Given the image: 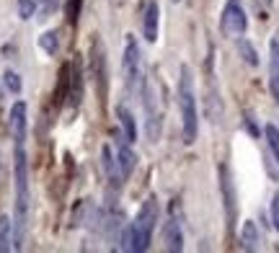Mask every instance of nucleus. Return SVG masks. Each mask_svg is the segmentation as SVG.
Listing matches in <instances>:
<instances>
[{"instance_id": "obj_1", "label": "nucleus", "mask_w": 279, "mask_h": 253, "mask_svg": "<svg viewBox=\"0 0 279 253\" xmlns=\"http://www.w3.org/2000/svg\"><path fill=\"white\" fill-rule=\"evenodd\" d=\"M13 179H16V207H13V248L23 245L29 225V158L23 145H16L13 153Z\"/></svg>"}, {"instance_id": "obj_20", "label": "nucleus", "mask_w": 279, "mask_h": 253, "mask_svg": "<svg viewBox=\"0 0 279 253\" xmlns=\"http://www.w3.org/2000/svg\"><path fill=\"white\" fill-rule=\"evenodd\" d=\"M238 52L243 55V60H246V65H251V67H259V55H256V49L251 47V41H241V44H238Z\"/></svg>"}, {"instance_id": "obj_10", "label": "nucleus", "mask_w": 279, "mask_h": 253, "mask_svg": "<svg viewBox=\"0 0 279 253\" xmlns=\"http://www.w3.org/2000/svg\"><path fill=\"white\" fill-rule=\"evenodd\" d=\"M11 135L16 145L26 142V104L23 101H16L11 106Z\"/></svg>"}, {"instance_id": "obj_21", "label": "nucleus", "mask_w": 279, "mask_h": 253, "mask_svg": "<svg viewBox=\"0 0 279 253\" xmlns=\"http://www.w3.org/2000/svg\"><path fill=\"white\" fill-rule=\"evenodd\" d=\"M39 8V0H18V18L21 21H29Z\"/></svg>"}, {"instance_id": "obj_11", "label": "nucleus", "mask_w": 279, "mask_h": 253, "mask_svg": "<svg viewBox=\"0 0 279 253\" xmlns=\"http://www.w3.org/2000/svg\"><path fill=\"white\" fill-rule=\"evenodd\" d=\"M93 60V75H96V86H98V91H101V98L106 96V52H104V44L96 39L93 41V55H91Z\"/></svg>"}, {"instance_id": "obj_26", "label": "nucleus", "mask_w": 279, "mask_h": 253, "mask_svg": "<svg viewBox=\"0 0 279 253\" xmlns=\"http://www.w3.org/2000/svg\"><path fill=\"white\" fill-rule=\"evenodd\" d=\"M246 130H248L251 135H259V130H256V124H253V119H251V116H246Z\"/></svg>"}, {"instance_id": "obj_9", "label": "nucleus", "mask_w": 279, "mask_h": 253, "mask_svg": "<svg viewBox=\"0 0 279 253\" xmlns=\"http://www.w3.org/2000/svg\"><path fill=\"white\" fill-rule=\"evenodd\" d=\"M158 23H161V8L155 0L145 3V13H142V36L150 41H158Z\"/></svg>"}, {"instance_id": "obj_4", "label": "nucleus", "mask_w": 279, "mask_h": 253, "mask_svg": "<svg viewBox=\"0 0 279 253\" xmlns=\"http://www.w3.org/2000/svg\"><path fill=\"white\" fill-rule=\"evenodd\" d=\"M122 75H124V88L130 96H140L142 86H145V78H142V55L135 36H127V44H124V57H122Z\"/></svg>"}, {"instance_id": "obj_5", "label": "nucleus", "mask_w": 279, "mask_h": 253, "mask_svg": "<svg viewBox=\"0 0 279 253\" xmlns=\"http://www.w3.org/2000/svg\"><path fill=\"white\" fill-rule=\"evenodd\" d=\"M142 109H145V132L150 142H158L161 137V127H163V111H161V98L155 93V86L150 80H145L142 86Z\"/></svg>"}, {"instance_id": "obj_12", "label": "nucleus", "mask_w": 279, "mask_h": 253, "mask_svg": "<svg viewBox=\"0 0 279 253\" xmlns=\"http://www.w3.org/2000/svg\"><path fill=\"white\" fill-rule=\"evenodd\" d=\"M269 91L279 104V39H271L269 44Z\"/></svg>"}, {"instance_id": "obj_13", "label": "nucleus", "mask_w": 279, "mask_h": 253, "mask_svg": "<svg viewBox=\"0 0 279 253\" xmlns=\"http://www.w3.org/2000/svg\"><path fill=\"white\" fill-rule=\"evenodd\" d=\"M163 240H166V250H171V253L184 250V233H181V222L179 220L171 217L163 225Z\"/></svg>"}, {"instance_id": "obj_16", "label": "nucleus", "mask_w": 279, "mask_h": 253, "mask_svg": "<svg viewBox=\"0 0 279 253\" xmlns=\"http://www.w3.org/2000/svg\"><path fill=\"white\" fill-rule=\"evenodd\" d=\"M241 245L243 250H256L259 248V230H256V222H243V230H241Z\"/></svg>"}, {"instance_id": "obj_23", "label": "nucleus", "mask_w": 279, "mask_h": 253, "mask_svg": "<svg viewBox=\"0 0 279 253\" xmlns=\"http://www.w3.org/2000/svg\"><path fill=\"white\" fill-rule=\"evenodd\" d=\"M81 3L83 0H67V21L70 23H78V18H81Z\"/></svg>"}, {"instance_id": "obj_22", "label": "nucleus", "mask_w": 279, "mask_h": 253, "mask_svg": "<svg viewBox=\"0 0 279 253\" xmlns=\"http://www.w3.org/2000/svg\"><path fill=\"white\" fill-rule=\"evenodd\" d=\"M3 83H6V88H8L11 93H21V88H23L21 75H18V72H13V70H6V75H3Z\"/></svg>"}, {"instance_id": "obj_15", "label": "nucleus", "mask_w": 279, "mask_h": 253, "mask_svg": "<svg viewBox=\"0 0 279 253\" xmlns=\"http://www.w3.org/2000/svg\"><path fill=\"white\" fill-rule=\"evenodd\" d=\"M13 248V220L0 215V253H8Z\"/></svg>"}, {"instance_id": "obj_3", "label": "nucleus", "mask_w": 279, "mask_h": 253, "mask_svg": "<svg viewBox=\"0 0 279 253\" xmlns=\"http://www.w3.org/2000/svg\"><path fill=\"white\" fill-rule=\"evenodd\" d=\"M179 111H181V135L186 145H194L199 135V109H196V91H194V75L189 65H181L179 72Z\"/></svg>"}, {"instance_id": "obj_19", "label": "nucleus", "mask_w": 279, "mask_h": 253, "mask_svg": "<svg viewBox=\"0 0 279 253\" xmlns=\"http://www.w3.org/2000/svg\"><path fill=\"white\" fill-rule=\"evenodd\" d=\"M39 47H42L49 57H55L57 49H60V36H57V31H47V34L39 36Z\"/></svg>"}, {"instance_id": "obj_8", "label": "nucleus", "mask_w": 279, "mask_h": 253, "mask_svg": "<svg viewBox=\"0 0 279 253\" xmlns=\"http://www.w3.org/2000/svg\"><path fill=\"white\" fill-rule=\"evenodd\" d=\"M220 194H222L227 230L235 233V222H238V194H235V184H233V176L227 171V165H220Z\"/></svg>"}, {"instance_id": "obj_25", "label": "nucleus", "mask_w": 279, "mask_h": 253, "mask_svg": "<svg viewBox=\"0 0 279 253\" xmlns=\"http://www.w3.org/2000/svg\"><path fill=\"white\" fill-rule=\"evenodd\" d=\"M39 3H44L42 6V16H39V18H49V13L57 8V0H39Z\"/></svg>"}, {"instance_id": "obj_6", "label": "nucleus", "mask_w": 279, "mask_h": 253, "mask_svg": "<svg viewBox=\"0 0 279 253\" xmlns=\"http://www.w3.org/2000/svg\"><path fill=\"white\" fill-rule=\"evenodd\" d=\"M248 29V16L243 11V6L238 0H227L225 8H222V16H220V31L230 39H241Z\"/></svg>"}, {"instance_id": "obj_24", "label": "nucleus", "mask_w": 279, "mask_h": 253, "mask_svg": "<svg viewBox=\"0 0 279 253\" xmlns=\"http://www.w3.org/2000/svg\"><path fill=\"white\" fill-rule=\"evenodd\" d=\"M271 225H274V230L279 233V191H276L274 199H271Z\"/></svg>"}, {"instance_id": "obj_7", "label": "nucleus", "mask_w": 279, "mask_h": 253, "mask_svg": "<svg viewBox=\"0 0 279 253\" xmlns=\"http://www.w3.org/2000/svg\"><path fill=\"white\" fill-rule=\"evenodd\" d=\"M114 147H116V155H114V173H111V179H114V184H122V181H127L132 176L135 165H137V155L132 150V142L127 137H122V135L116 137Z\"/></svg>"}, {"instance_id": "obj_17", "label": "nucleus", "mask_w": 279, "mask_h": 253, "mask_svg": "<svg viewBox=\"0 0 279 253\" xmlns=\"http://www.w3.org/2000/svg\"><path fill=\"white\" fill-rule=\"evenodd\" d=\"M72 78H70V98L72 104H81L83 101V80H81V65L72 62Z\"/></svg>"}, {"instance_id": "obj_2", "label": "nucleus", "mask_w": 279, "mask_h": 253, "mask_svg": "<svg viewBox=\"0 0 279 253\" xmlns=\"http://www.w3.org/2000/svg\"><path fill=\"white\" fill-rule=\"evenodd\" d=\"M158 220H161V204H158L155 196H150V199H145V204L140 207L135 222L122 233V250H135V253L147 250Z\"/></svg>"}, {"instance_id": "obj_18", "label": "nucleus", "mask_w": 279, "mask_h": 253, "mask_svg": "<svg viewBox=\"0 0 279 253\" xmlns=\"http://www.w3.org/2000/svg\"><path fill=\"white\" fill-rule=\"evenodd\" d=\"M264 137H266V147H269L274 163L279 165V130H276L274 124H266L264 127Z\"/></svg>"}, {"instance_id": "obj_14", "label": "nucleus", "mask_w": 279, "mask_h": 253, "mask_svg": "<svg viewBox=\"0 0 279 253\" xmlns=\"http://www.w3.org/2000/svg\"><path fill=\"white\" fill-rule=\"evenodd\" d=\"M116 119H119V124H122V130H124V137H127L130 142H135V140H137V127H135L132 111H130L127 106H116Z\"/></svg>"}]
</instances>
